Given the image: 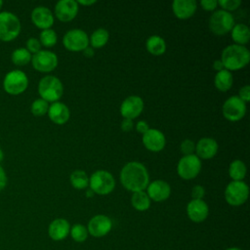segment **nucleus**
Masks as SVG:
<instances>
[{"label":"nucleus","mask_w":250,"mask_h":250,"mask_svg":"<svg viewBox=\"0 0 250 250\" xmlns=\"http://www.w3.org/2000/svg\"><path fill=\"white\" fill-rule=\"evenodd\" d=\"M131 204L138 211H146L150 206V199L146 191H136L131 197Z\"/></svg>","instance_id":"nucleus-27"},{"label":"nucleus","mask_w":250,"mask_h":250,"mask_svg":"<svg viewBox=\"0 0 250 250\" xmlns=\"http://www.w3.org/2000/svg\"><path fill=\"white\" fill-rule=\"evenodd\" d=\"M221 61L225 69L229 71L238 70L248 64L250 61V52L244 46L231 44L223 50Z\"/></svg>","instance_id":"nucleus-2"},{"label":"nucleus","mask_w":250,"mask_h":250,"mask_svg":"<svg viewBox=\"0 0 250 250\" xmlns=\"http://www.w3.org/2000/svg\"><path fill=\"white\" fill-rule=\"evenodd\" d=\"M28 86L26 74L19 69L9 71L3 80V88L9 95L17 96L23 93Z\"/></svg>","instance_id":"nucleus-6"},{"label":"nucleus","mask_w":250,"mask_h":250,"mask_svg":"<svg viewBox=\"0 0 250 250\" xmlns=\"http://www.w3.org/2000/svg\"><path fill=\"white\" fill-rule=\"evenodd\" d=\"M146 47L148 53L153 56H161L166 51V43L164 39L158 35H152L147 38Z\"/></svg>","instance_id":"nucleus-26"},{"label":"nucleus","mask_w":250,"mask_h":250,"mask_svg":"<svg viewBox=\"0 0 250 250\" xmlns=\"http://www.w3.org/2000/svg\"><path fill=\"white\" fill-rule=\"evenodd\" d=\"M3 158H4V152H3V150L0 147V162L3 160Z\"/></svg>","instance_id":"nucleus-48"},{"label":"nucleus","mask_w":250,"mask_h":250,"mask_svg":"<svg viewBox=\"0 0 250 250\" xmlns=\"http://www.w3.org/2000/svg\"><path fill=\"white\" fill-rule=\"evenodd\" d=\"M38 93L41 99L45 100L47 103H55L62 98L63 86L58 77L47 75L39 81Z\"/></svg>","instance_id":"nucleus-3"},{"label":"nucleus","mask_w":250,"mask_h":250,"mask_svg":"<svg viewBox=\"0 0 250 250\" xmlns=\"http://www.w3.org/2000/svg\"><path fill=\"white\" fill-rule=\"evenodd\" d=\"M201 170V160L195 154L184 155L178 162L177 173L184 180L195 178Z\"/></svg>","instance_id":"nucleus-9"},{"label":"nucleus","mask_w":250,"mask_h":250,"mask_svg":"<svg viewBox=\"0 0 250 250\" xmlns=\"http://www.w3.org/2000/svg\"><path fill=\"white\" fill-rule=\"evenodd\" d=\"M148 129H149L148 124H147V122L145 121V120L139 121V122L137 123V125H136V130H137L140 134H145Z\"/></svg>","instance_id":"nucleus-43"},{"label":"nucleus","mask_w":250,"mask_h":250,"mask_svg":"<svg viewBox=\"0 0 250 250\" xmlns=\"http://www.w3.org/2000/svg\"><path fill=\"white\" fill-rule=\"evenodd\" d=\"M143 144L147 150L158 152L164 148L166 139L161 131L149 128L145 134H143Z\"/></svg>","instance_id":"nucleus-14"},{"label":"nucleus","mask_w":250,"mask_h":250,"mask_svg":"<svg viewBox=\"0 0 250 250\" xmlns=\"http://www.w3.org/2000/svg\"><path fill=\"white\" fill-rule=\"evenodd\" d=\"M70 231V227L65 219H56L49 225L48 233L49 236L56 241L64 239Z\"/></svg>","instance_id":"nucleus-23"},{"label":"nucleus","mask_w":250,"mask_h":250,"mask_svg":"<svg viewBox=\"0 0 250 250\" xmlns=\"http://www.w3.org/2000/svg\"><path fill=\"white\" fill-rule=\"evenodd\" d=\"M63 46L66 50L71 52H79L85 50L89 45V37L82 29L68 30L62 39Z\"/></svg>","instance_id":"nucleus-11"},{"label":"nucleus","mask_w":250,"mask_h":250,"mask_svg":"<svg viewBox=\"0 0 250 250\" xmlns=\"http://www.w3.org/2000/svg\"><path fill=\"white\" fill-rule=\"evenodd\" d=\"M70 184L76 189H84L89 186V178L85 171L75 170L70 175Z\"/></svg>","instance_id":"nucleus-30"},{"label":"nucleus","mask_w":250,"mask_h":250,"mask_svg":"<svg viewBox=\"0 0 250 250\" xmlns=\"http://www.w3.org/2000/svg\"><path fill=\"white\" fill-rule=\"evenodd\" d=\"M241 101H243L245 104L250 101V86L245 85L239 89L238 96H237Z\"/></svg>","instance_id":"nucleus-38"},{"label":"nucleus","mask_w":250,"mask_h":250,"mask_svg":"<svg viewBox=\"0 0 250 250\" xmlns=\"http://www.w3.org/2000/svg\"><path fill=\"white\" fill-rule=\"evenodd\" d=\"M2 6H3V2L0 0V10H1V8H2Z\"/></svg>","instance_id":"nucleus-50"},{"label":"nucleus","mask_w":250,"mask_h":250,"mask_svg":"<svg viewBox=\"0 0 250 250\" xmlns=\"http://www.w3.org/2000/svg\"><path fill=\"white\" fill-rule=\"evenodd\" d=\"M120 182L126 189L132 192L142 191L148 186L149 175L144 164L131 161L125 164L121 169Z\"/></svg>","instance_id":"nucleus-1"},{"label":"nucleus","mask_w":250,"mask_h":250,"mask_svg":"<svg viewBox=\"0 0 250 250\" xmlns=\"http://www.w3.org/2000/svg\"><path fill=\"white\" fill-rule=\"evenodd\" d=\"M89 186L94 193L105 195L114 189L115 181L109 172L105 170H98L89 178Z\"/></svg>","instance_id":"nucleus-5"},{"label":"nucleus","mask_w":250,"mask_h":250,"mask_svg":"<svg viewBox=\"0 0 250 250\" xmlns=\"http://www.w3.org/2000/svg\"><path fill=\"white\" fill-rule=\"evenodd\" d=\"M7 182H8V178H7L6 172L3 169V167L0 165V191L6 188Z\"/></svg>","instance_id":"nucleus-42"},{"label":"nucleus","mask_w":250,"mask_h":250,"mask_svg":"<svg viewBox=\"0 0 250 250\" xmlns=\"http://www.w3.org/2000/svg\"><path fill=\"white\" fill-rule=\"evenodd\" d=\"M48 116L55 124L62 125L66 123L70 117L69 108L62 103L55 102L49 105Z\"/></svg>","instance_id":"nucleus-22"},{"label":"nucleus","mask_w":250,"mask_h":250,"mask_svg":"<svg viewBox=\"0 0 250 250\" xmlns=\"http://www.w3.org/2000/svg\"><path fill=\"white\" fill-rule=\"evenodd\" d=\"M222 110L227 120L231 122L239 121L246 113V104L237 96H231L225 101Z\"/></svg>","instance_id":"nucleus-10"},{"label":"nucleus","mask_w":250,"mask_h":250,"mask_svg":"<svg viewBox=\"0 0 250 250\" xmlns=\"http://www.w3.org/2000/svg\"><path fill=\"white\" fill-rule=\"evenodd\" d=\"M48 109H49V104L41 98L33 101L30 106L31 113L35 116H43L48 112Z\"/></svg>","instance_id":"nucleus-33"},{"label":"nucleus","mask_w":250,"mask_h":250,"mask_svg":"<svg viewBox=\"0 0 250 250\" xmlns=\"http://www.w3.org/2000/svg\"><path fill=\"white\" fill-rule=\"evenodd\" d=\"M234 25V20L229 12L218 10L209 19V28L216 35H224L229 32Z\"/></svg>","instance_id":"nucleus-7"},{"label":"nucleus","mask_w":250,"mask_h":250,"mask_svg":"<svg viewBox=\"0 0 250 250\" xmlns=\"http://www.w3.org/2000/svg\"><path fill=\"white\" fill-rule=\"evenodd\" d=\"M111 227V220L107 216L96 215L89 221L87 230L95 237H102L109 232Z\"/></svg>","instance_id":"nucleus-15"},{"label":"nucleus","mask_w":250,"mask_h":250,"mask_svg":"<svg viewBox=\"0 0 250 250\" xmlns=\"http://www.w3.org/2000/svg\"><path fill=\"white\" fill-rule=\"evenodd\" d=\"M78 13V4L74 0H61L56 4L55 15L61 21H72Z\"/></svg>","instance_id":"nucleus-16"},{"label":"nucleus","mask_w":250,"mask_h":250,"mask_svg":"<svg viewBox=\"0 0 250 250\" xmlns=\"http://www.w3.org/2000/svg\"><path fill=\"white\" fill-rule=\"evenodd\" d=\"M246 166L243 161L235 159L230 162L229 167V174L232 181H242L246 176Z\"/></svg>","instance_id":"nucleus-28"},{"label":"nucleus","mask_w":250,"mask_h":250,"mask_svg":"<svg viewBox=\"0 0 250 250\" xmlns=\"http://www.w3.org/2000/svg\"><path fill=\"white\" fill-rule=\"evenodd\" d=\"M187 213L192 222L201 223L207 218L209 208L204 200L191 199L187 206Z\"/></svg>","instance_id":"nucleus-19"},{"label":"nucleus","mask_w":250,"mask_h":250,"mask_svg":"<svg viewBox=\"0 0 250 250\" xmlns=\"http://www.w3.org/2000/svg\"><path fill=\"white\" fill-rule=\"evenodd\" d=\"M144 109V101L139 96L127 97L120 105V113L124 118L133 120L138 117Z\"/></svg>","instance_id":"nucleus-13"},{"label":"nucleus","mask_w":250,"mask_h":250,"mask_svg":"<svg viewBox=\"0 0 250 250\" xmlns=\"http://www.w3.org/2000/svg\"><path fill=\"white\" fill-rule=\"evenodd\" d=\"M86 195H87L88 197H91V196H93V195H94V192H93V190H92V189H88V190L86 191Z\"/></svg>","instance_id":"nucleus-47"},{"label":"nucleus","mask_w":250,"mask_h":250,"mask_svg":"<svg viewBox=\"0 0 250 250\" xmlns=\"http://www.w3.org/2000/svg\"><path fill=\"white\" fill-rule=\"evenodd\" d=\"M21 21L11 12L0 13V40L10 42L16 39L21 32Z\"/></svg>","instance_id":"nucleus-4"},{"label":"nucleus","mask_w":250,"mask_h":250,"mask_svg":"<svg viewBox=\"0 0 250 250\" xmlns=\"http://www.w3.org/2000/svg\"><path fill=\"white\" fill-rule=\"evenodd\" d=\"M96 1L95 0H90V1H84V0H78L77 1V4H81V5H84V6H91L93 4H95Z\"/></svg>","instance_id":"nucleus-46"},{"label":"nucleus","mask_w":250,"mask_h":250,"mask_svg":"<svg viewBox=\"0 0 250 250\" xmlns=\"http://www.w3.org/2000/svg\"><path fill=\"white\" fill-rule=\"evenodd\" d=\"M232 83H233V77L230 71L227 69H223L216 73L214 84L219 91L221 92L229 91L231 88Z\"/></svg>","instance_id":"nucleus-25"},{"label":"nucleus","mask_w":250,"mask_h":250,"mask_svg":"<svg viewBox=\"0 0 250 250\" xmlns=\"http://www.w3.org/2000/svg\"><path fill=\"white\" fill-rule=\"evenodd\" d=\"M213 68L218 72V71H221L223 69H225L224 67V64L222 62L221 60H215L214 62H213Z\"/></svg>","instance_id":"nucleus-44"},{"label":"nucleus","mask_w":250,"mask_h":250,"mask_svg":"<svg viewBox=\"0 0 250 250\" xmlns=\"http://www.w3.org/2000/svg\"><path fill=\"white\" fill-rule=\"evenodd\" d=\"M31 54L25 48H18L13 51L11 55V60L16 65H26L31 62Z\"/></svg>","instance_id":"nucleus-31"},{"label":"nucleus","mask_w":250,"mask_h":250,"mask_svg":"<svg viewBox=\"0 0 250 250\" xmlns=\"http://www.w3.org/2000/svg\"><path fill=\"white\" fill-rule=\"evenodd\" d=\"M200 5L206 11H214L218 6V1L217 0H201Z\"/></svg>","instance_id":"nucleus-40"},{"label":"nucleus","mask_w":250,"mask_h":250,"mask_svg":"<svg viewBox=\"0 0 250 250\" xmlns=\"http://www.w3.org/2000/svg\"><path fill=\"white\" fill-rule=\"evenodd\" d=\"M226 250H240V249L235 248V247H231V248H228V249H226Z\"/></svg>","instance_id":"nucleus-49"},{"label":"nucleus","mask_w":250,"mask_h":250,"mask_svg":"<svg viewBox=\"0 0 250 250\" xmlns=\"http://www.w3.org/2000/svg\"><path fill=\"white\" fill-rule=\"evenodd\" d=\"M230 32H231V38L236 45L244 46L249 42L250 29L247 25L243 23H237L233 25Z\"/></svg>","instance_id":"nucleus-24"},{"label":"nucleus","mask_w":250,"mask_h":250,"mask_svg":"<svg viewBox=\"0 0 250 250\" xmlns=\"http://www.w3.org/2000/svg\"><path fill=\"white\" fill-rule=\"evenodd\" d=\"M180 149H181V151H182V153L184 155L193 154V152L195 151V144L191 140H189V139L184 140L181 143Z\"/></svg>","instance_id":"nucleus-36"},{"label":"nucleus","mask_w":250,"mask_h":250,"mask_svg":"<svg viewBox=\"0 0 250 250\" xmlns=\"http://www.w3.org/2000/svg\"><path fill=\"white\" fill-rule=\"evenodd\" d=\"M248 195L249 188L243 181H231L225 189V199L231 206L242 205Z\"/></svg>","instance_id":"nucleus-8"},{"label":"nucleus","mask_w":250,"mask_h":250,"mask_svg":"<svg viewBox=\"0 0 250 250\" xmlns=\"http://www.w3.org/2000/svg\"><path fill=\"white\" fill-rule=\"evenodd\" d=\"M218 5H220L224 11L229 12V11L236 10L241 5V1L240 0H219Z\"/></svg>","instance_id":"nucleus-35"},{"label":"nucleus","mask_w":250,"mask_h":250,"mask_svg":"<svg viewBox=\"0 0 250 250\" xmlns=\"http://www.w3.org/2000/svg\"><path fill=\"white\" fill-rule=\"evenodd\" d=\"M146 194L149 199H152L156 202L166 200L171 194V188L168 183L162 180H156L148 184L146 187Z\"/></svg>","instance_id":"nucleus-17"},{"label":"nucleus","mask_w":250,"mask_h":250,"mask_svg":"<svg viewBox=\"0 0 250 250\" xmlns=\"http://www.w3.org/2000/svg\"><path fill=\"white\" fill-rule=\"evenodd\" d=\"M31 21L35 26L42 30L50 28L54 23V16L50 9L44 6H38L31 12Z\"/></svg>","instance_id":"nucleus-18"},{"label":"nucleus","mask_w":250,"mask_h":250,"mask_svg":"<svg viewBox=\"0 0 250 250\" xmlns=\"http://www.w3.org/2000/svg\"><path fill=\"white\" fill-rule=\"evenodd\" d=\"M31 63L35 70L40 72H51L58 65V57L48 50H41L32 55Z\"/></svg>","instance_id":"nucleus-12"},{"label":"nucleus","mask_w":250,"mask_h":250,"mask_svg":"<svg viewBox=\"0 0 250 250\" xmlns=\"http://www.w3.org/2000/svg\"><path fill=\"white\" fill-rule=\"evenodd\" d=\"M39 41L41 46L43 45L44 47H47V48L53 47L58 41V36L56 31L51 28L42 30L39 35Z\"/></svg>","instance_id":"nucleus-32"},{"label":"nucleus","mask_w":250,"mask_h":250,"mask_svg":"<svg viewBox=\"0 0 250 250\" xmlns=\"http://www.w3.org/2000/svg\"><path fill=\"white\" fill-rule=\"evenodd\" d=\"M30 54L32 53L33 55L41 51V44L40 41L35 38V37H30L26 41V48H25Z\"/></svg>","instance_id":"nucleus-37"},{"label":"nucleus","mask_w":250,"mask_h":250,"mask_svg":"<svg viewBox=\"0 0 250 250\" xmlns=\"http://www.w3.org/2000/svg\"><path fill=\"white\" fill-rule=\"evenodd\" d=\"M83 54H84L85 57L91 58V57L94 56V50H93L92 47H89V46H88L85 50H83Z\"/></svg>","instance_id":"nucleus-45"},{"label":"nucleus","mask_w":250,"mask_h":250,"mask_svg":"<svg viewBox=\"0 0 250 250\" xmlns=\"http://www.w3.org/2000/svg\"><path fill=\"white\" fill-rule=\"evenodd\" d=\"M197 8L194 0H175L172 3V10L174 15L180 20H187L191 18Z\"/></svg>","instance_id":"nucleus-21"},{"label":"nucleus","mask_w":250,"mask_h":250,"mask_svg":"<svg viewBox=\"0 0 250 250\" xmlns=\"http://www.w3.org/2000/svg\"><path fill=\"white\" fill-rule=\"evenodd\" d=\"M109 38L108 31L104 28H98L96 29L89 38V43L91 44L92 48H102L104 47Z\"/></svg>","instance_id":"nucleus-29"},{"label":"nucleus","mask_w":250,"mask_h":250,"mask_svg":"<svg viewBox=\"0 0 250 250\" xmlns=\"http://www.w3.org/2000/svg\"><path fill=\"white\" fill-rule=\"evenodd\" d=\"M205 194V189L202 186L196 185L191 189V196L192 199H202Z\"/></svg>","instance_id":"nucleus-39"},{"label":"nucleus","mask_w":250,"mask_h":250,"mask_svg":"<svg viewBox=\"0 0 250 250\" xmlns=\"http://www.w3.org/2000/svg\"><path fill=\"white\" fill-rule=\"evenodd\" d=\"M133 120L128 119V118H124L121 122V129L123 132H130L133 129Z\"/></svg>","instance_id":"nucleus-41"},{"label":"nucleus","mask_w":250,"mask_h":250,"mask_svg":"<svg viewBox=\"0 0 250 250\" xmlns=\"http://www.w3.org/2000/svg\"><path fill=\"white\" fill-rule=\"evenodd\" d=\"M218 144L212 138H202L195 145L196 156L199 159H210L213 158L218 152Z\"/></svg>","instance_id":"nucleus-20"},{"label":"nucleus","mask_w":250,"mask_h":250,"mask_svg":"<svg viewBox=\"0 0 250 250\" xmlns=\"http://www.w3.org/2000/svg\"><path fill=\"white\" fill-rule=\"evenodd\" d=\"M70 234L71 237L77 241V242H83L86 240L87 236H88V230L86 229V227H84L81 224H76L74 226H72L71 229H70Z\"/></svg>","instance_id":"nucleus-34"}]
</instances>
